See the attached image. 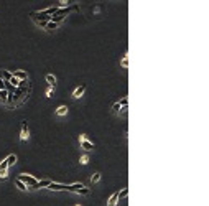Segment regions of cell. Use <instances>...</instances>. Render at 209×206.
<instances>
[{
  "label": "cell",
  "mask_w": 209,
  "mask_h": 206,
  "mask_svg": "<svg viewBox=\"0 0 209 206\" xmlns=\"http://www.w3.org/2000/svg\"><path fill=\"white\" fill-rule=\"evenodd\" d=\"M117 193H119V191L112 193V196H110V198H109V201H107V206H117V203H119V196H117Z\"/></svg>",
  "instance_id": "30bf717a"
},
{
  "label": "cell",
  "mask_w": 209,
  "mask_h": 206,
  "mask_svg": "<svg viewBox=\"0 0 209 206\" xmlns=\"http://www.w3.org/2000/svg\"><path fill=\"white\" fill-rule=\"evenodd\" d=\"M28 137H30V134H28V122H26V120H23V122H21V132H20L21 142H26V140H28Z\"/></svg>",
  "instance_id": "5b68a950"
},
{
  "label": "cell",
  "mask_w": 209,
  "mask_h": 206,
  "mask_svg": "<svg viewBox=\"0 0 209 206\" xmlns=\"http://www.w3.org/2000/svg\"><path fill=\"white\" fill-rule=\"evenodd\" d=\"M5 84H7V82L3 81L2 77H0V91H2V89H5Z\"/></svg>",
  "instance_id": "603a6c76"
},
{
  "label": "cell",
  "mask_w": 209,
  "mask_h": 206,
  "mask_svg": "<svg viewBox=\"0 0 209 206\" xmlns=\"http://www.w3.org/2000/svg\"><path fill=\"white\" fill-rule=\"evenodd\" d=\"M58 26H59V25H56V23H51V21H48V23H46V25L43 26V28H45L46 31H54V30H58Z\"/></svg>",
  "instance_id": "5bb4252c"
},
{
  "label": "cell",
  "mask_w": 209,
  "mask_h": 206,
  "mask_svg": "<svg viewBox=\"0 0 209 206\" xmlns=\"http://www.w3.org/2000/svg\"><path fill=\"white\" fill-rule=\"evenodd\" d=\"M66 191H72V193H77V195H84L87 196L89 195V188L82 185V183H74V185H68Z\"/></svg>",
  "instance_id": "6da1fadb"
},
{
  "label": "cell",
  "mask_w": 209,
  "mask_h": 206,
  "mask_svg": "<svg viewBox=\"0 0 209 206\" xmlns=\"http://www.w3.org/2000/svg\"><path fill=\"white\" fill-rule=\"evenodd\" d=\"M86 93V86L82 84V86H79V88H76L74 89V93H72V97L74 99H79V97H82V94Z\"/></svg>",
  "instance_id": "9c48e42d"
},
{
  "label": "cell",
  "mask_w": 209,
  "mask_h": 206,
  "mask_svg": "<svg viewBox=\"0 0 209 206\" xmlns=\"http://www.w3.org/2000/svg\"><path fill=\"white\" fill-rule=\"evenodd\" d=\"M56 114H58V115H66V114H68V106H64V104L59 106V107L56 109Z\"/></svg>",
  "instance_id": "9a60e30c"
},
{
  "label": "cell",
  "mask_w": 209,
  "mask_h": 206,
  "mask_svg": "<svg viewBox=\"0 0 209 206\" xmlns=\"http://www.w3.org/2000/svg\"><path fill=\"white\" fill-rule=\"evenodd\" d=\"M50 183H51V180H38L35 183V185L31 186L30 190H40V188H48L50 186Z\"/></svg>",
  "instance_id": "8992f818"
},
{
  "label": "cell",
  "mask_w": 209,
  "mask_h": 206,
  "mask_svg": "<svg viewBox=\"0 0 209 206\" xmlns=\"http://www.w3.org/2000/svg\"><path fill=\"white\" fill-rule=\"evenodd\" d=\"M79 144H81V149H84L86 152H91L94 150V144H92L91 140H87V137L84 134L79 135Z\"/></svg>",
  "instance_id": "3957f363"
},
{
  "label": "cell",
  "mask_w": 209,
  "mask_h": 206,
  "mask_svg": "<svg viewBox=\"0 0 209 206\" xmlns=\"http://www.w3.org/2000/svg\"><path fill=\"white\" fill-rule=\"evenodd\" d=\"M8 96H10V93H8L7 89H2V91H0V101H2V104H5L7 101H8Z\"/></svg>",
  "instance_id": "4fadbf2b"
},
{
  "label": "cell",
  "mask_w": 209,
  "mask_h": 206,
  "mask_svg": "<svg viewBox=\"0 0 209 206\" xmlns=\"http://www.w3.org/2000/svg\"><path fill=\"white\" fill-rule=\"evenodd\" d=\"M79 162H81V165H87V163H89V157H87V155H82Z\"/></svg>",
  "instance_id": "44dd1931"
},
{
  "label": "cell",
  "mask_w": 209,
  "mask_h": 206,
  "mask_svg": "<svg viewBox=\"0 0 209 206\" xmlns=\"http://www.w3.org/2000/svg\"><path fill=\"white\" fill-rule=\"evenodd\" d=\"M7 175H8V165H7L5 160H2V163H0V178L5 180Z\"/></svg>",
  "instance_id": "ba28073f"
},
{
  "label": "cell",
  "mask_w": 209,
  "mask_h": 206,
  "mask_svg": "<svg viewBox=\"0 0 209 206\" xmlns=\"http://www.w3.org/2000/svg\"><path fill=\"white\" fill-rule=\"evenodd\" d=\"M10 73H12V76L17 77L18 81H26V79H28V73L23 71V69H13V71H10Z\"/></svg>",
  "instance_id": "277c9868"
},
{
  "label": "cell",
  "mask_w": 209,
  "mask_h": 206,
  "mask_svg": "<svg viewBox=\"0 0 209 206\" xmlns=\"http://www.w3.org/2000/svg\"><path fill=\"white\" fill-rule=\"evenodd\" d=\"M5 162H7V165H8V168H10L12 165L17 163V155H15V153H10V155L5 158Z\"/></svg>",
  "instance_id": "7c38bea8"
},
{
  "label": "cell",
  "mask_w": 209,
  "mask_h": 206,
  "mask_svg": "<svg viewBox=\"0 0 209 206\" xmlns=\"http://www.w3.org/2000/svg\"><path fill=\"white\" fill-rule=\"evenodd\" d=\"M17 180H20L21 183H25L26 186H33L36 183V181H38V178H35V176L33 175H26V173H21V175H18V178H17Z\"/></svg>",
  "instance_id": "7a4b0ae2"
},
{
  "label": "cell",
  "mask_w": 209,
  "mask_h": 206,
  "mask_svg": "<svg viewBox=\"0 0 209 206\" xmlns=\"http://www.w3.org/2000/svg\"><path fill=\"white\" fill-rule=\"evenodd\" d=\"M0 77H2V79H3L5 82H8L13 76H12V73H10V71H7V69H2V71H0Z\"/></svg>",
  "instance_id": "8fae6325"
},
{
  "label": "cell",
  "mask_w": 209,
  "mask_h": 206,
  "mask_svg": "<svg viewBox=\"0 0 209 206\" xmlns=\"http://www.w3.org/2000/svg\"><path fill=\"white\" fill-rule=\"evenodd\" d=\"M99 180H101V173H99V171H96V173H92V175H91V183H92V185L97 183Z\"/></svg>",
  "instance_id": "e0dca14e"
},
{
  "label": "cell",
  "mask_w": 209,
  "mask_h": 206,
  "mask_svg": "<svg viewBox=\"0 0 209 206\" xmlns=\"http://www.w3.org/2000/svg\"><path fill=\"white\" fill-rule=\"evenodd\" d=\"M46 81L50 82V86H56V77L53 76V74H48V76H46Z\"/></svg>",
  "instance_id": "d6986e66"
},
{
  "label": "cell",
  "mask_w": 209,
  "mask_h": 206,
  "mask_svg": "<svg viewBox=\"0 0 209 206\" xmlns=\"http://www.w3.org/2000/svg\"><path fill=\"white\" fill-rule=\"evenodd\" d=\"M76 206H81V205H76Z\"/></svg>",
  "instance_id": "cb8c5ba5"
},
{
  "label": "cell",
  "mask_w": 209,
  "mask_h": 206,
  "mask_svg": "<svg viewBox=\"0 0 209 206\" xmlns=\"http://www.w3.org/2000/svg\"><path fill=\"white\" fill-rule=\"evenodd\" d=\"M120 64H122L123 68H128V58L125 56V58H123V59H122V61H120Z\"/></svg>",
  "instance_id": "7402d4cb"
},
{
  "label": "cell",
  "mask_w": 209,
  "mask_h": 206,
  "mask_svg": "<svg viewBox=\"0 0 209 206\" xmlns=\"http://www.w3.org/2000/svg\"><path fill=\"white\" fill-rule=\"evenodd\" d=\"M15 185L18 186V190H21V191H26V190H28V186H26L25 183H21L20 180H15Z\"/></svg>",
  "instance_id": "ffe728a7"
},
{
  "label": "cell",
  "mask_w": 209,
  "mask_h": 206,
  "mask_svg": "<svg viewBox=\"0 0 209 206\" xmlns=\"http://www.w3.org/2000/svg\"><path fill=\"white\" fill-rule=\"evenodd\" d=\"M117 196H119V201L123 200V198H127V196H128V188H123L122 191H119Z\"/></svg>",
  "instance_id": "2e32d148"
},
{
  "label": "cell",
  "mask_w": 209,
  "mask_h": 206,
  "mask_svg": "<svg viewBox=\"0 0 209 206\" xmlns=\"http://www.w3.org/2000/svg\"><path fill=\"white\" fill-rule=\"evenodd\" d=\"M68 185H61V183H54V181H51L50 186H48V190L51 191H66Z\"/></svg>",
  "instance_id": "52a82bcc"
},
{
  "label": "cell",
  "mask_w": 209,
  "mask_h": 206,
  "mask_svg": "<svg viewBox=\"0 0 209 206\" xmlns=\"http://www.w3.org/2000/svg\"><path fill=\"white\" fill-rule=\"evenodd\" d=\"M8 82H10V84H12V86H13L15 89H17V88H20V86H21V81H18L17 77H12V79H10Z\"/></svg>",
  "instance_id": "ac0fdd59"
}]
</instances>
